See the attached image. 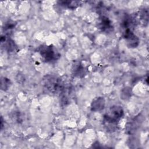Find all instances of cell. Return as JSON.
Segmentation results:
<instances>
[{
  "mask_svg": "<svg viewBox=\"0 0 149 149\" xmlns=\"http://www.w3.org/2000/svg\"><path fill=\"white\" fill-rule=\"evenodd\" d=\"M123 37L126 40L128 47L135 48L139 45V40L138 37L133 33L132 30H125L123 33Z\"/></svg>",
  "mask_w": 149,
  "mask_h": 149,
  "instance_id": "cell-3",
  "label": "cell"
},
{
  "mask_svg": "<svg viewBox=\"0 0 149 149\" xmlns=\"http://www.w3.org/2000/svg\"><path fill=\"white\" fill-rule=\"evenodd\" d=\"M44 86L47 91L51 93H56L61 90L62 84L59 79L52 76H47L44 80Z\"/></svg>",
  "mask_w": 149,
  "mask_h": 149,
  "instance_id": "cell-2",
  "label": "cell"
},
{
  "mask_svg": "<svg viewBox=\"0 0 149 149\" xmlns=\"http://www.w3.org/2000/svg\"><path fill=\"white\" fill-rule=\"evenodd\" d=\"M85 74V70H84V68L83 66H82L81 65H79L74 70V74L76 76L78 77H81V76L82 75V76H83V75H84Z\"/></svg>",
  "mask_w": 149,
  "mask_h": 149,
  "instance_id": "cell-7",
  "label": "cell"
},
{
  "mask_svg": "<svg viewBox=\"0 0 149 149\" xmlns=\"http://www.w3.org/2000/svg\"><path fill=\"white\" fill-rule=\"evenodd\" d=\"M105 100L103 97H100L94 99L91 105V110L93 111H100L104 109L105 107Z\"/></svg>",
  "mask_w": 149,
  "mask_h": 149,
  "instance_id": "cell-5",
  "label": "cell"
},
{
  "mask_svg": "<svg viewBox=\"0 0 149 149\" xmlns=\"http://www.w3.org/2000/svg\"><path fill=\"white\" fill-rule=\"evenodd\" d=\"M3 85H4V86L3 87H2V89L4 90H6L9 87L10 80H9L8 79L5 78V77L3 78V79H2V80H1V87L3 86Z\"/></svg>",
  "mask_w": 149,
  "mask_h": 149,
  "instance_id": "cell-8",
  "label": "cell"
},
{
  "mask_svg": "<svg viewBox=\"0 0 149 149\" xmlns=\"http://www.w3.org/2000/svg\"><path fill=\"white\" fill-rule=\"evenodd\" d=\"M123 115V110L120 106H113L109 110V113L104 115V116L112 119L115 122H118L119 120Z\"/></svg>",
  "mask_w": 149,
  "mask_h": 149,
  "instance_id": "cell-4",
  "label": "cell"
},
{
  "mask_svg": "<svg viewBox=\"0 0 149 149\" xmlns=\"http://www.w3.org/2000/svg\"><path fill=\"white\" fill-rule=\"evenodd\" d=\"M44 60L47 62L55 61L60 57V55L54 47L52 45H42L37 49Z\"/></svg>",
  "mask_w": 149,
  "mask_h": 149,
  "instance_id": "cell-1",
  "label": "cell"
},
{
  "mask_svg": "<svg viewBox=\"0 0 149 149\" xmlns=\"http://www.w3.org/2000/svg\"><path fill=\"white\" fill-rule=\"evenodd\" d=\"M100 28L102 31L108 33L112 31L113 27L110 20L105 16H102L100 23Z\"/></svg>",
  "mask_w": 149,
  "mask_h": 149,
  "instance_id": "cell-6",
  "label": "cell"
}]
</instances>
